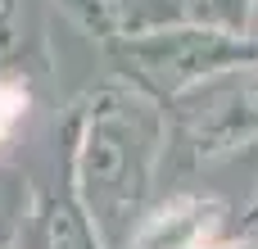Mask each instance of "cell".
<instances>
[{"label":"cell","mask_w":258,"mask_h":249,"mask_svg":"<svg viewBox=\"0 0 258 249\" xmlns=\"http://www.w3.org/2000/svg\"><path fill=\"white\" fill-rule=\"evenodd\" d=\"M258 14V0H186V18L222 27V32H249Z\"/></svg>","instance_id":"cell-8"},{"label":"cell","mask_w":258,"mask_h":249,"mask_svg":"<svg viewBox=\"0 0 258 249\" xmlns=\"http://www.w3.org/2000/svg\"><path fill=\"white\" fill-rule=\"evenodd\" d=\"M100 50H104L113 77L132 82L136 91L154 95L159 104L181 95L186 86L222 73V68L258 59V41L249 32L240 36V32H222V27H209L195 18H172V23L141 27V32H118Z\"/></svg>","instance_id":"cell-2"},{"label":"cell","mask_w":258,"mask_h":249,"mask_svg":"<svg viewBox=\"0 0 258 249\" xmlns=\"http://www.w3.org/2000/svg\"><path fill=\"white\" fill-rule=\"evenodd\" d=\"M59 136L63 186L91 218L100 245L127 249L136 218L163 181V104L122 77H109L68 104Z\"/></svg>","instance_id":"cell-1"},{"label":"cell","mask_w":258,"mask_h":249,"mask_svg":"<svg viewBox=\"0 0 258 249\" xmlns=\"http://www.w3.org/2000/svg\"><path fill=\"white\" fill-rule=\"evenodd\" d=\"M163 177H190L258 141V59L222 68L163 100Z\"/></svg>","instance_id":"cell-3"},{"label":"cell","mask_w":258,"mask_h":249,"mask_svg":"<svg viewBox=\"0 0 258 249\" xmlns=\"http://www.w3.org/2000/svg\"><path fill=\"white\" fill-rule=\"evenodd\" d=\"M32 109H36L32 77L27 73H14V68H0V154L18 141V132L27 127Z\"/></svg>","instance_id":"cell-6"},{"label":"cell","mask_w":258,"mask_h":249,"mask_svg":"<svg viewBox=\"0 0 258 249\" xmlns=\"http://www.w3.org/2000/svg\"><path fill=\"white\" fill-rule=\"evenodd\" d=\"M118 32H141V27H159L172 18H186V0H109Z\"/></svg>","instance_id":"cell-7"},{"label":"cell","mask_w":258,"mask_h":249,"mask_svg":"<svg viewBox=\"0 0 258 249\" xmlns=\"http://www.w3.org/2000/svg\"><path fill=\"white\" fill-rule=\"evenodd\" d=\"M240 231H258V191L249 200V209H245V218H240Z\"/></svg>","instance_id":"cell-12"},{"label":"cell","mask_w":258,"mask_h":249,"mask_svg":"<svg viewBox=\"0 0 258 249\" xmlns=\"http://www.w3.org/2000/svg\"><path fill=\"white\" fill-rule=\"evenodd\" d=\"M27 177L0 168V245H14L18 236V222H23V209H27Z\"/></svg>","instance_id":"cell-10"},{"label":"cell","mask_w":258,"mask_h":249,"mask_svg":"<svg viewBox=\"0 0 258 249\" xmlns=\"http://www.w3.org/2000/svg\"><path fill=\"white\" fill-rule=\"evenodd\" d=\"M14 249H104V245L59 177V186H32L27 191V209H23Z\"/></svg>","instance_id":"cell-5"},{"label":"cell","mask_w":258,"mask_h":249,"mask_svg":"<svg viewBox=\"0 0 258 249\" xmlns=\"http://www.w3.org/2000/svg\"><path fill=\"white\" fill-rule=\"evenodd\" d=\"M77 32H86L95 45H104V41H113L118 36V23H113V9H109V0H50Z\"/></svg>","instance_id":"cell-9"},{"label":"cell","mask_w":258,"mask_h":249,"mask_svg":"<svg viewBox=\"0 0 258 249\" xmlns=\"http://www.w3.org/2000/svg\"><path fill=\"white\" fill-rule=\"evenodd\" d=\"M213 249H258V231H240V236H236V240H231V236H227V240H222V245H213Z\"/></svg>","instance_id":"cell-11"},{"label":"cell","mask_w":258,"mask_h":249,"mask_svg":"<svg viewBox=\"0 0 258 249\" xmlns=\"http://www.w3.org/2000/svg\"><path fill=\"white\" fill-rule=\"evenodd\" d=\"M227 236H231L227 200L209 191H172L145 204V213L127 236V249H213Z\"/></svg>","instance_id":"cell-4"},{"label":"cell","mask_w":258,"mask_h":249,"mask_svg":"<svg viewBox=\"0 0 258 249\" xmlns=\"http://www.w3.org/2000/svg\"><path fill=\"white\" fill-rule=\"evenodd\" d=\"M0 249H14V245H0Z\"/></svg>","instance_id":"cell-13"}]
</instances>
